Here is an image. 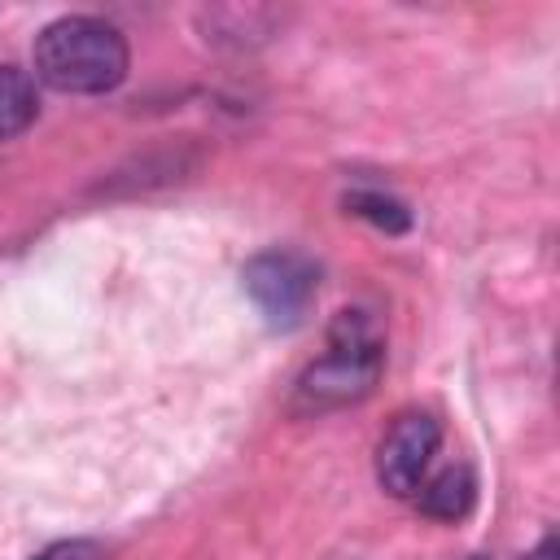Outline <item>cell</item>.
Masks as SVG:
<instances>
[{"mask_svg":"<svg viewBox=\"0 0 560 560\" xmlns=\"http://www.w3.org/2000/svg\"><path fill=\"white\" fill-rule=\"evenodd\" d=\"M127 61H131L127 39L105 18L70 13L35 35V74L57 92H74V96L109 92L127 79Z\"/></svg>","mask_w":560,"mask_h":560,"instance_id":"obj_1","label":"cell"},{"mask_svg":"<svg viewBox=\"0 0 560 560\" xmlns=\"http://www.w3.org/2000/svg\"><path fill=\"white\" fill-rule=\"evenodd\" d=\"M381 363H385V350H381L376 324L363 311H341L328 328V354L315 359L298 381V402L311 411L359 402L381 381Z\"/></svg>","mask_w":560,"mask_h":560,"instance_id":"obj_2","label":"cell"},{"mask_svg":"<svg viewBox=\"0 0 560 560\" xmlns=\"http://www.w3.org/2000/svg\"><path fill=\"white\" fill-rule=\"evenodd\" d=\"M245 289H249L254 306H258L271 324L293 328V324L306 315V306H311V298H315V289H319V271H315L311 258H302V254H293V249H267V254L249 258V267H245Z\"/></svg>","mask_w":560,"mask_h":560,"instance_id":"obj_3","label":"cell"},{"mask_svg":"<svg viewBox=\"0 0 560 560\" xmlns=\"http://www.w3.org/2000/svg\"><path fill=\"white\" fill-rule=\"evenodd\" d=\"M442 446V424L429 416V411H402L389 433L381 438V451H376V477L389 494L407 499L420 490V481L429 477V464Z\"/></svg>","mask_w":560,"mask_h":560,"instance_id":"obj_4","label":"cell"},{"mask_svg":"<svg viewBox=\"0 0 560 560\" xmlns=\"http://www.w3.org/2000/svg\"><path fill=\"white\" fill-rule=\"evenodd\" d=\"M472 499H477V477H472L468 464H451V468L424 477L420 490H416L420 512L433 516V521H459V516H468L472 512Z\"/></svg>","mask_w":560,"mask_h":560,"instance_id":"obj_5","label":"cell"},{"mask_svg":"<svg viewBox=\"0 0 560 560\" xmlns=\"http://www.w3.org/2000/svg\"><path fill=\"white\" fill-rule=\"evenodd\" d=\"M39 114L35 79L18 66H0V140L22 136Z\"/></svg>","mask_w":560,"mask_h":560,"instance_id":"obj_6","label":"cell"},{"mask_svg":"<svg viewBox=\"0 0 560 560\" xmlns=\"http://www.w3.org/2000/svg\"><path fill=\"white\" fill-rule=\"evenodd\" d=\"M346 206H350L354 214L372 219V223H376V228H385V232H402V228L411 223L407 206H402V201H394V197H385V192H350V197H346Z\"/></svg>","mask_w":560,"mask_h":560,"instance_id":"obj_7","label":"cell"},{"mask_svg":"<svg viewBox=\"0 0 560 560\" xmlns=\"http://www.w3.org/2000/svg\"><path fill=\"white\" fill-rule=\"evenodd\" d=\"M31 560H105V547L92 542V538H66V542H52V547L35 551Z\"/></svg>","mask_w":560,"mask_h":560,"instance_id":"obj_8","label":"cell"},{"mask_svg":"<svg viewBox=\"0 0 560 560\" xmlns=\"http://www.w3.org/2000/svg\"><path fill=\"white\" fill-rule=\"evenodd\" d=\"M525 560H556V538H551V534H547V538H542V542H538V551H529V556H525Z\"/></svg>","mask_w":560,"mask_h":560,"instance_id":"obj_9","label":"cell"}]
</instances>
